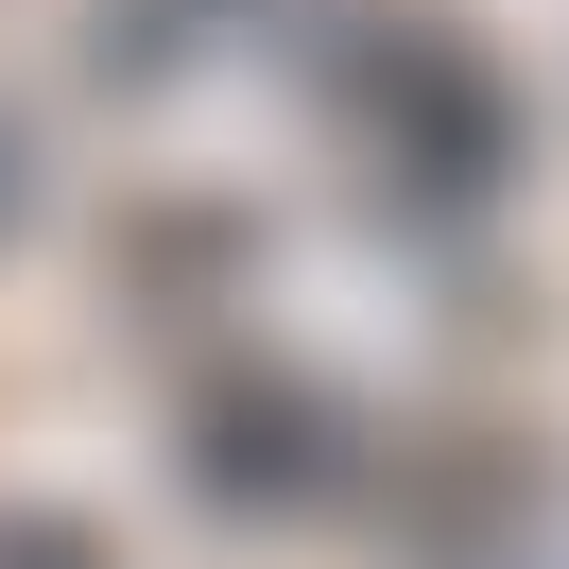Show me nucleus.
Returning <instances> with one entry per match:
<instances>
[{"instance_id": "7ed1b4c3", "label": "nucleus", "mask_w": 569, "mask_h": 569, "mask_svg": "<svg viewBox=\"0 0 569 569\" xmlns=\"http://www.w3.org/2000/svg\"><path fill=\"white\" fill-rule=\"evenodd\" d=\"M0 208H18V139H0Z\"/></svg>"}, {"instance_id": "f257e3e1", "label": "nucleus", "mask_w": 569, "mask_h": 569, "mask_svg": "<svg viewBox=\"0 0 569 569\" xmlns=\"http://www.w3.org/2000/svg\"><path fill=\"white\" fill-rule=\"evenodd\" d=\"M190 483H208L224 518H242V500H259V518H293V500H328V483H346V449H328V415H311V397H224V415H208V449H190Z\"/></svg>"}, {"instance_id": "f03ea898", "label": "nucleus", "mask_w": 569, "mask_h": 569, "mask_svg": "<svg viewBox=\"0 0 569 569\" xmlns=\"http://www.w3.org/2000/svg\"><path fill=\"white\" fill-rule=\"evenodd\" d=\"M0 569H104V552H87L70 518H0Z\"/></svg>"}]
</instances>
